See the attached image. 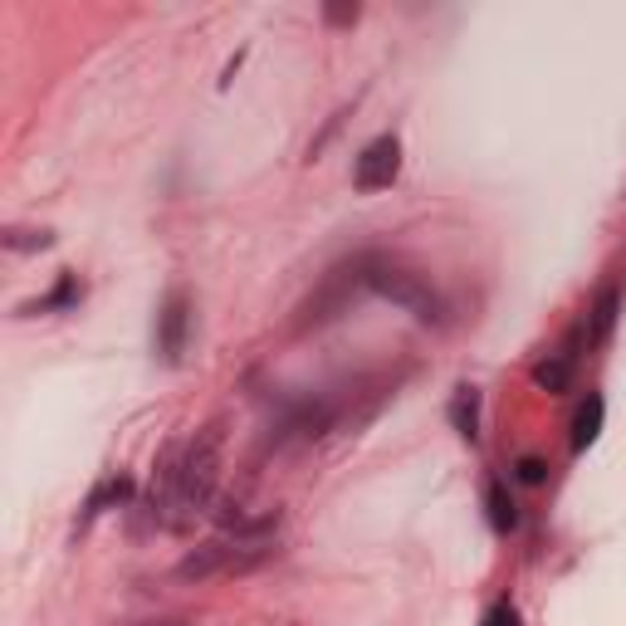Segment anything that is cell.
Here are the masks:
<instances>
[{
  "label": "cell",
  "instance_id": "ac0fdd59",
  "mask_svg": "<svg viewBox=\"0 0 626 626\" xmlns=\"http://www.w3.org/2000/svg\"><path fill=\"white\" fill-rule=\"evenodd\" d=\"M142 626H181V622H142Z\"/></svg>",
  "mask_w": 626,
  "mask_h": 626
},
{
  "label": "cell",
  "instance_id": "8992f818",
  "mask_svg": "<svg viewBox=\"0 0 626 626\" xmlns=\"http://www.w3.org/2000/svg\"><path fill=\"white\" fill-rule=\"evenodd\" d=\"M187 294H172V299L162 304V314H157V348H162L167 362L181 358V348H187Z\"/></svg>",
  "mask_w": 626,
  "mask_h": 626
},
{
  "label": "cell",
  "instance_id": "8fae6325",
  "mask_svg": "<svg viewBox=\"0 0 626 626\" xmlns=\"http://www.w3.org/2000/svg\"><path fill=\"white\" fill-rule=\"evenodd\" d=\"M617 289H607V294H602V299H597V309H592V314H597V328H592V333H597V338H607L612 333V323H617Z\"/></svg>",
  "mask_w": 626,
  "mask_h": 626
},
{
  "label": "cell",
  "instance_id": "6da1fadb",
  "mask_svg": "<svg viewBox=\"0 0 626 626\" xmlns=\"http://www.w3.org/2000/svg\"><path fill=\"white\" fill-rule=\"evenodd\" d=\"M279 523V514H265L255 523H235V533H225V539H211L201 543L197 553H187L177 563V577L181 583H211V577H241L250 567H259L269 553V529Z\"/></svg>",
  "mask_w": 626,
  "mask_h": 626
},
{
  "label": "cell",
  "instance_id": "277c9868",
  "mask_svg": "<svg viewBox=\"0 0 626 626\" xmlns=\"http://www.w3.org/2000/svg\"><path fill=\"white\" fill-rule=\"evenodd\" d=\"M368 284H372L378 294H386L392 304L412 309V314L421 318V323H436V318H441L436 294H431L416 275H406V269H392V265H378V259H372V275H368Z\"/></svg>",
  "mask_w": 626,
  "mask_h": 626
},
{
  "label": "cell",
  "instance_id": "7c38bea8",
  "mask_svg": "<svg viewBox=\"0 0 626 626\" xmlns=\"http://www.w3.org/2000/svg\"><path fill=\"white\" fill-rule=\"evenodd\" d=\"M455 426H460V436L475 441V392L470 386H460V396H455Z\"/></svg>",
  "mask_w": 626,
  "mask_h": 626
},
{
  "label": "cell",
  "instance_id": "9a60e30c",
  "mask_svg": "<svg viewBox=\"0 0 626 626\" xmlns=\"http://www.w3.org/2000/svg\"><path fill=\"white\" fill-rule=\"evenodd\" d=\"M485 626H519V612H514V607H495Z\"/></svg>",
  "mask_w": 626,
  "mask_h": 626
},
{
  "label": "cell",
  "instance_id": "5b68a950",
  "mask_svg": "<svg viewBox=\"0 0 626 626\" xmlns=\"http://www.w3.org/2000/svg\"><path fill=\"white\" fill-rule=\"evenodd\" d=\"M396 172H402V142L386 132V138H372L362 147L358 167H352V187L358 191H386L396 181Z\"/></svg>",
  "mask_w": 626,
  "mask_h": 626
},
{
  "label": "cell",
  "instance_id": "9c48e42d",
  "mask_svg": "<svg viewBox=\"0 0 626 626\" xmlns=\"http://www.w3.org/2000/svg\"><path fill=\"white\" fill-rule=\"evenodd\" d=\"M567 378H573V358H549V362H539V368H533V382L549 386V392H563Z\"/></svg>",
  "mask_w": 626,
  "mask_h": 626
},
{
  "label": "cell",
  "instance_id": "e0dca14e",
  "mask_svg": "<svg viewBox=\"0 0 626 626\" xmlns=\"http://www.w3.org/2000/svg\"><path fill=\"white\" fill-rule=\"evenodd\" d=\"M519 480L539 485V480H543V460H519Z\"/></svg>",
  "mask_w": 626,
  "mask_h": 626
},
{
  "label": "cell",
  "instance_id": "7a4b0ae2",
  "mask_svg": "<svg viewBox=\"0 0 626 626\" xmlns=\"http://www.w3.org/2000/svg\"><path fill=\"white\" fill-rule=\"evenodd\" d=\"M215 470H221V431L211 426L201 441H191L177 470H167V499L177 509H201L215 489Z\"/></svg>",
  "mask_w": 626,
  "mask_h": 626
},
{
  "label": "cell",
  "instance_id": "4fadbf2b",
  "mask_svg": "<svg viewBox=\"0 0 626 626\" xmlns=\"http://www.w3.org/2000/svg\"><path fill=\"white\" fill-rule=\"evenodd\" d=\"M6 245L10 250H50L54 235L50 231H6Z\"/></svg>",
  "mask_w": 626,
  "mask_h": 626
},
{
  "label": "cell",
  "instance_id": "2e32d148",
  "mask_svg": "<svg viewBox=\"0 0 626 626\" xmlns=\"http://www.w3.org/2000/svg\"><path fill=\"white\" fill-rule=\"evenodd\" d=\"M328 20H333V25H352V20H358V6H328Z\"/></svg>",
  "mask_w": 626,
  "mask_h": 626
},
{
  "label": "cell",
  "instance_id": "52a82bcc",
  "mask_svg": "<svg viewBox=\"0 0 626 626\" xmlns=\"http://www.w3.org/2000/svg\"><path fill=\"white\" fill-rule=\"evenodd\" d=\"M602 416H607V402H602V396H587V402L577 406V416H573V450H587L592 441L602 436Z\"/></svg>",
  "mask_w": 626,
  "mask_h": 626
},
{
  "label": "cell",
  "instance_id": "ba28073f",
  "mask_svg": "<svg viewBox=\"0 0 626 626\" xmlns=\"http://www.w3.org/2000/svg\"><path fill=\"white\" fill-rule=\"evenodd\" d=\"M485 505H489V523H495L499 533H509V529L519 523V514H514V499L505 495V485H499V480H489V485H485Z\"/></svg>",
  "mask_w": 626,
  "mask_h": 626
},
{
  "label": "cell",
  "instance_id": "30bf717a",
  "mask_svg": "<svg viewBox=\"0 0 626 626\" xmlns=\"http://www.w3.org/2000/svg\"><path fill=\"white\" fill-rule=\"evenodd\" d=\"M78 299V279L74 275H64L60 279V289H54V294H44V299L40 304H25V314H44V309H64V304H74Z\"/></svg>",
  "mask_w": 626,
  "mask_h": 626
},
{
  "label": "cell",
  "instance_id": "5bb4252c",
  "mask_svg": "<svg viewBox=\"0 0 626 626\" xmlns=\"http://www.w3.org/2000/svg\"><path fill=\"white\" fill-rule=\"evenodd\" d=\"M128 495H132V485H128V480H108V485L98 489L94 499H88V509H94V514H98V509H104L108 499H128Z\"/></svg>",
  "mask_w": 626,
  "mask_h": 626
},
{
  "label": "cell",
  "instance_id": "3957f363",
  "mask_svg": "<svg viewBox=\"0 0 626 626\" xmlns=\"http://www.w3.org/2000/svg\"><path fill=\"white\" fill-rule=\"evenodd\" d=\"M368 275H372V259L362 255V259H348V265H338V269H328V279L318 284V289L304 299V309H299V333H309V328H318V323H328V318H338L348 309V299L352 294L368 284Z\"/></svg>",
  "mask_w": 626,
  "mask_h": 626
}]
</instances>
